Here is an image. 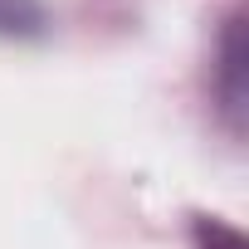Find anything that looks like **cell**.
Here are the masks:
<instances>
[{
  "instance_id": "cell-1",
  "label": "cell",
  "mask_w": 249,
  "mask_h": 249,
  "mask_svg": "<svg viewBox=\"0 0 249 249\" xmlns=\"http://www.w3.org/2000/svg\"><path fill=\"white\" fill-rule=\"evenodd\" d=\"M44 25V0H0V39H35Z\"/></svg>"
},
{
  "instance_id": "cell-2",
  "label": "cell",
  "mask_w": 249,
  "mask_h": 249,
  "mask_svg": "<svg viewBox=\"0 0 249 249\" xmlns=\"http://www.w3.org/2000/svg\"><path fill=\"white\" fill-rule=\"evenodd\" d=\"M196 239L200 249H244V234L225 220H196Z\"/></svg>"
}]
</instances>
